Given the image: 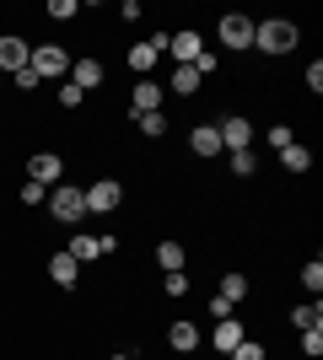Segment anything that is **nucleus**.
I'll list each match as a JSON object with an SVG mask.
<instances>
[{"label": "nucleus", "instance_id": "b1692460", "mask_svg": "<svg viewBox=\"0 0 323 360\" xmlns=\"http://www.w3.org/2000/svg\"><path fill=\"white\" fill-rule=\"evenodd\" d=\"M140 129H146V135H151V140H162V135H167V119H162V113H140Z\"/></svg>", "mask_w": 323, "mask_h": 360}, {"label": "nucleus", "instance_id": "7ed1b4c3", "mask_svg": "<svg viewBox=\"0 0 323 360\" xmlns=\"http://www.w3.org/2000/svg\"><path fill=\"white\" fill-rule=\"evenodd\" d=\"M49 210H54V221H60V226H81V215H87V199H81V188H65V183H54Z\"/></svg>", "mask_w": 323, "mask_h": 360}, {"label": "nucleus", "instance_id": "c9c22d12", "mask_svg": "<svg viewBox=\"0 0 323 360\" xmlns=\"http://www.w3.org/2000/svg\"><path fill=\"white\" fill-rule=\"evenodd\" d=\"M215 65H221V60H215V54H210V49H205V54H200V60H194V70H200V81H205V75H210V70H215Z\"/></svg>", "mask_w": 323, "mask_h": 360}, {"label": "nucleus", "instance_id": "f257e3e1", "mask_svg": "<svg viewBox=\"0 0 323 360\" xmlns=\"http://www.w3.org/2000/svg\"><path fill=\"white\" fill-rule=\"evenodd\" d=\"M302 44V32H296V22H286V16H270V22H253V49H264V54H286V49Z\"/></svg>", "mask_w": 323, "mask_h": 360}, {"label": "nucleus", "instance_id": "6ab92c4d", "mask_svg": "<svg viewBox=\"0 0 323 360\" xmlns=\"http://www.w3.org/2000/svg\"><path fill=\"white\" fill-rule=\"evenodd\" d=\"M280 162H286V172H308V167H312V150L308 146H286V150H280Z\"/></svg>", "mask_w": 323, "mask_h": 360}, {"label": "nucleus", "instance_id": "393cba45", "mask_svg": "<svg viewBox=\"0 0 323 360\" xmlns=\"http://www.w3.org/2000/svg\"><path fill=\"white\" fill-rule=\"evenodd\" d=\"M302 285H308V290H312V301H318V290H323V264H318V258H312L308 269H302Z\"/></svg>", "mask_w": 323, "mask_h": 360}, {"label": "nucleus", "instance_id": "473e14b6", "mask_svg": "<svg viewBox=\"0 0 323 360\" xmlns=\"http://www.w3.org/2000/svg\"><path fill=\"white\" fill-rule=\"evenodd\" d=\"M270 146H280V150L291 146V124H275V129H270Z\"/></svg>", "mask_w": 323, "mask_h": 360}, {"label": "nucleus", "instance_id": "e433bc0d", "mask_svg": "<svg viewBox=\"0 0 323 360\" xmlns=\"http://www.w3.org/2000/svg\"><path fill=\"white\" fill-rule=\"evenodd\" d=\"M113 360H129V355H113Z\"/></svg>", "mask_w": 323, "mask_h": 360}, {"label": "nucleus", "instance_id": "ddd939ff", "mask_svg": "<svg viewBox=\"0 0 323 360\" xmlns=\"http://www.w3.org/2000/svg\"><path fill=\"white\" fill-rule=\"evenodd\" d=\"M70 86H76V91L103 86V65H97V60H70Z\"/></svg>", "mask_w": 323, "mask_h": 360}, {"label": "nucleus", "instance_id": "5701e85b", "mask_svg": "<svg viewBox=\"0 0 323 360\" xmlns=\"http://www.w3.org/2000/svg\"><path fill=\"white\" fill-rule=\"evenodd\" d=\"M232 172H237V178H253V172H259L253 150H232Z\"/></svg>", "mask_w": 323, "mask_h": 360}, {"label": "nucleus", "instance_id": "dca6fc26", "mask_svg": "<svg viewBox=\"0 0 323 360\" xmlns=\"http://www.w3.org/2000/svg\"><path fill=\"white\" fill-rule=\"evenodd\" d=\"M76 269H81V264L70 253H54V258H49V274H54V285H60V290L76 285Z\"/></svg>", "mask_w": 323, "mask_h": 360}, {"label": "nucleus", "instance_id": "f3484780", "mask_svg": "<svg viewBox=\"0 0 323 360\" xmlns=\"http://www.w3.org/2000/svg\"><path fill=\"white\" fill-rule=\"evenodd\" d=\"M172 91H178V97H194V91H200V70H194V65H178V70H172Z\"/></svg>", "mask_w": 323, "mask_h": 360}, {"label": "nucleus", "instance_id": "bb28decb", "mask_svg": "<svg viewBox=\"0 0 323 360\" xmlns=\"http://www.w3.org/2000/svg\"><path fill=\"white\" fill-rule=\"evenodd\" d=\"M302 355H308V360L323 355V328H308V333H302Z\"/></svg>", "mask_w": 323, "mask_h": 360}, {"label": "nucleus", "instance_id": "a878e982", "mask_svg": "<svg viewBox=\"0 0 323 360\" xmlns=\"http://www.w3.org/2000/svg\"><path fill=\"white\" fill-rule=\"evenodd\" d=\"M76 11H81V0H49V16H54V22H70Z\"/></svg>", "mask_w": 323, "mask_h": 360}, {"label": "nucleus", "instance_id": "1a4fd4ad", "mask_svg": "<svg viewBox=\"0 0 323 360\" xmlns=\"http://www.w3.org/2000/svg\"><path fill=\"white\" fill-rule=\"evenodd\" d=\"M60 172H65V167H60V156H54V150H38V156L27 162V178L44 183V188H49V183H60Z\"/></svg>", "mask_w": 323, "mask_h": 360}, {"label": "nucleus", "instance_id": "2f4dec72", "mask_svg": "<svg viewBox=\"0 0 323 360\" xmlns=\"http://www.w3.org/2000/svg\"><path fill=\"white\" fill-rule=\"evenodd\" d=\"M308 91H312V97H318V91H323V65H318V60L308 65Z\"/></svg>", "mask_w": 323, "mask_h": 360}, {"label": "nucleus", "instance_id": "f8f14e48", "mask_svg": "<svg viewBox=\"0 0 323 360\" xmlns=\"http://www.w3.org/2000/svg\"><path fill=\"white\" fill-rule=\"evenodd\" d=\"M27 54H32V49L27 44H22V38H16V32H6V38H0V70H22V65H27Z\"/></svg>", "mask_w": 323, "mask_h": 360}, {"label": "nucleus", "instance_id": "0eeeda50", "mask_svg": "<svg viewBox=\"0 0 323 360\" xmlns=\"http://www.w3.org/2000/svg\"><path fill=\"white\" fill-rule=\"evenodd\" d=\"M221 44L227 49H253V16H221Z\"/></svg>", "mask_w": 323, "mask_h": 360}, {"label": "nucleus", "instance_id": "4468645a", "mask_svg": "<svg viewBox=\"0 0 323 360\" xmlns=\"http://www.w3.org/2000/svg\"><path fill=\"white\" fill-rule=\"evenodd\" d=\"M167 345L178 349V355H194V349H200V328L184 317V323H172V328H167Z\"/></svg>", "mask_w": 323, "mask_h": 360}, {"label": "nucleus", "instance_id": "cd10ccee", "mask_svg": "<svg viewBox=\"0 0 323 360\" xmlns=\"http://www.w3.org/2000/svg\"><path fill=\"white\" fill-rule=\"evenodd\" d=\"M162 285H167V296H189V274H184V269H172Z\"/></svg>", "mask_w": 323, "mask_h": 360}, {"label": "nucleus", "instance_id": "c756f323", "mask_svg": "<svg viewBox=\"0 0 323 360\" xmlns=\"http://www.w3.org/2000/svg\"><path fill=\"white\" fill-rule=\"evenodd\" d=\"M44 199H49V188H44V183H32V178H27V188H22V205H44Z\"/></svg>", "mask_w": 323, "mask_h": 360}, {"label": "nucleus", "instance_id": "f704fd0d", "mask_svg": "<svg viewBox=\"0 0 323 360\" xmlns=\"http://www.w3.org/2000/svg\"><path fill=\"white\" fill-rule=\"evenodd\" d=\"M210 317H215V323H221V317H232V301H227V296H210Z\"/></svg>", "mask_w": 323, "mask_h": 360}, {"label": "nucleus", "instance_id": "a211bd4d", "mask_svg": "<svg viewBox=\"0 0 323 360\" xmlns=\"http://www.w3.org/2000/svg\"><path fill=\"white\" fill-rule=\"evenodd\" d=\"M291 323H296V333H308V328H323V307H318V301H308V307H296V312H291Z\"/></svg>", "mask_w": 323, "mask_h": 360}, {"label": "nucleus", "instance_id": "7c9ffc66", "mask_svg": "<svg viewBox=\"0 0 323 360\" xmlns=\"http://www.w3.org/2000/svg\"><path fill=\"white\" fill-rule=\"evenodd\" d=\"M81 103H87V91H76L70 81H65V86H60V108H81Z\"/></svg>", "mask_w": 323, "mask_h": 360}, {"label": "nucleus", "instance_id": "20e7f679", "mask_svg": "<svg viewBox=\"0 0 323 360\" xmlns=\"http://www.w3.org/2000/svg\"><path fill=\"white\" fill-rule=\"evenodd\" d=\"M81 199H87V215H108V210L124 205V188L113 178H103V183H92V188H81Z\"/></svg>", "mask_w": 323, "mask_h": 360}, {"label": "nucleus", "instance_id": "4be33fe9", "mask_svg": "<svg viewBox=\"0 0 323 360\" xmlns=\"http://www.w3.org/2000/svg\"><path fill=\"white\" fill-rule=\"evenodd\" d=\"M151 65H156V49L151 44H135V49H129V70H135V75H146Z\"/></svg>", "mask_w": 323, "mask_h": 360}, {"label": "nucleus", "instance_id": "aec40b11", "mask_svg": "<svg viewBox=\"0 0 323 360\" xmlns=\"http://www.w3.org/2000/svg\"><path fill=\"white\" fill-rule=\"evenodd\" d=\"M156 264H162V269H184V242H162V248H156Z\"/></svg>", "mask_w": 323, "mask_h": 360}, {"label": "nucleus", "instance_id": "c85d7f7f", "mask_svg": "<svg viewBox=\"0 0 323 360\" xmlns=\"http://www.w3.org/2000/svg\"><path fill=\"white\" fill-rule=\"evenodd\" d=\"M232 360H264V345H253V339H243V345L232 349Z\"/></svg>", "mask_w": 323, "mask_h": 360}, {"label": "nucleus", "instance_id": "f03ea898", "mask_svg": "<svg viewBox=\"0 0 323 360\" xmlns=\"http://www.w3.org/2000/svg\"><path fill=\"white\" fill-rule=\"evenodd\" d=\"M27 65H32V75H38V81H60V75H70V54H65L60 44L32 49V54H27Z\"/></svg>", "mask_w": 323, "mask_h": 360}, {"label": "nucleus", "instance_id": "423d86ee", "mask_svg": "<svg viewBox=\"0 0 323 360\" xmlns=\"http://www.w3.org/2000/svg\"><path fill=\"white\" fill-rule=\"evenodd\" d=\"M113 248H119V242H113V237H92V231H76L65 253H70V258H76V264H81V258H103V253H113Z\"/></svg>", "mask_w": 323, "mask_h": 360}, {"label": "nucleus", "instance_id": "39448f33", "mask_svg": "<svg viewBox=\"0 0 323 360\" xmlns=\"http://www.w3.org/2000/svg\"><path fill=\"white\" fill-rule=\"evenodd\" d=\"M167 54H172L178 65H194V60L205 54V38H200L194 27H184V32H172V38H167Z\"/></svg>", "mask_w": 323, "mask_h": 360}, {"label": "nucleus", "instance_id": "9b49d317", "mask_svg": "<svg viewBox=\"0 0 323 360\" xmlns=\"http://www.w3.org/2000/svg\"><path fill=\"white\" fill-rule=\"evenodd\" d=\"M243 339H248V333H243V323H237V317H221V323H215V333H210V345L221 349V355H232Z\"/></svg>", "mask_w": 323, "mask_h": 360}, {"label": "nucleus", "instance_id": "412c9836", "mask_svg": "<svg viewBox=\"0 0 323 360\" xmlns=\"http://www.w3.org/2000/svg\"><path fill=\"white\" fill-rule=\"evenodd\" d=\"M215 296H227L232 307H237V301L248 296V280H243V274H221V290H215Z\"/></svg>", "mask_w": 323, "mask_h": 360}, {"label": "nucleus", "instance_id": "9d476101", "mask_svg": "<svg viewBox=\"0 0 323 360\" xmlns=\"http://www.w3.org/2000/svg\"><path fill=\"white\" fill-rule=\"evenodd\" d=\"M140 113H162V86L156 81H140L135 97H129V119H140Z\"/></svg>", "mask_w": 323, "mask_h": 360}, {"label": "nucleus", "instance_id": "72a5a7b5", "mask_svg": "<svg viewBox=\"0 0 323 360\" xmlns=\"http://www.w3.org/2000/svg\"><path fill=\"white\" fill-rule=\"evenodd\" d=\"M11 81H16V86H22V91H32V86H38V75H32V65H22V70H16Z\"/></svg>", "mask_w": 323, "mask_h": 360}, {"label": "nucleus", "instance_id": "2eb2a0df", "mask_svg": "<svg viewBox=\"0 0 323 360\" xmlns=\"http://www.w3.org/2000/svg\"><path fill=\"white\" fill-rule=\"evenodd\" d=\"M189 150H194V156H215V150H227V146L215 135V124H200V129L189 135Z\"/></svg>", "mask_w": 323, "mask_h": 360}, {"label": "nucleus", "instance_id": "6e6552de", "mask_svg": "<svg viewBox=\"0 0 323 360\" xmlns=\"http://www.w3.org/2000/svg\"><path fill=\"white\" fill-rule=\"evenodd\" d=\"M215 135H221V146H232V150H248V140H253V124L232 113V119H221V124H215Z\"/></svg>", "mask_w": 323, "mask_h": 360}]
</instances>
